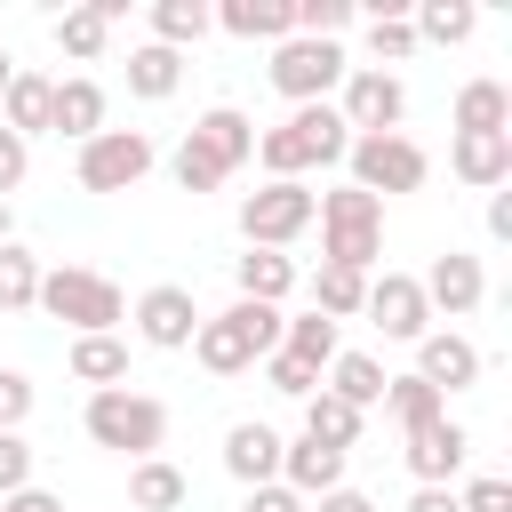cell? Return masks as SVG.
Masks as SVG:
<instances>
[{"instance_id": "cell-1", "label": "cell", "mask_w": 512, "mask_h": 512, "mask_svg": "<svg viewBox=\"0 0 512 512\" xmlns=\"http://www.w3.org/2000/svg\"><path fill=\"white\" fill-rule=\"evenodd\" d=\"M352 152V128L336 120V104H296L280 128L256 136V160L272 168V184H304V168H336Z\"/></svg>"}, {"instance_id": "cell-2", "label": "cell", "mask_w": 512, "mask_h": 512, "mask_svg": "<svg viewBox=\"0 0 512 512\" xmlns=\"http://www.w3.org/2000/svg\"><path fill=\"white\" fill-rule=\"evenodd\" d=\"M264 352H280V304H248V296H232L224 312H200L192 360H200L208 376H240V368H256Z\"/></svg>"}, {"instance_id": "cell-3", "label": "cell", "mask_w": 512, "mask_h": 512, "mask_svg": "<svg viewBox=\"0 0 512 512\" xmlns=\"http://www.w3.org/2000/svg\"><path fill=\"white\" fill-rule=\"evenodd\" d=\"M376 256H384V200H368L360 184L320 192V264H344L368 280Z\"/></svg>"}, {"instance_id": "cell-4", "label": "cell", "mask_w": 512, "mask_h": 512, "mask_svg": "<svg viewBox=\"0 0 512 512\" xmlns=\"http://www.w3.org/2000/svg\"><path fill=\"white\" fill-rule=\"evenodd\" d=\"M48 320H64L72 336H112L120 320H128V296H120V280H104V272H88V264H56V272H40V296H32Z\"/></svg>"}, {"instance_id": "cell-5", "label": "cell", "mask_w": 512, "mask_h": 512, "mask_svg": "<svg viewBox=\"0 0 512 512\" xmlns=\"http://www.w3.org/2000/svg\"><path fill=\"white\" fill-rule=\"evenodd\" d=\"M88 440L96 448H112V456H128V464H144V456H160V440H168V408L152 400V392H128V384H112V392H88Z\"/></svg>"}, {"instance_id": "cell-6", "label": "cell", "mask_w": 512, "mask_h": 512, "mask_svg": "<svg viewBox=\"0 0 512 512\" xmlns=\"http://www.w3.org/2000/svg\"><path fill=\"white\" fill-rule=\"evenodd\" d=\"M344 168H352V184H360L368 200L424 192V176H432V160H424V144H416V136H352Z\"/></svg>"}, {"instance_id": "cell-7", "label": "cell", "mask_w": 512, "mask_h": 512, "mask_svg": "<svg viewBox=\"0 0 512 512\" xmlns=\"http://www.w3.org/2000/svg\"><path fill=\"white\" fill-rule=\"evenodd\" d=\"M344 72H352V64H344L336 40H296V32H288V40L272 48V88H280L288 104H328V88H344Z\"/></svg>"}, {"instance_id": "cell-8", "label": "cell", "mask_w": 512, "mask_h": 512, "mask_svg": "<svg viewBox=\"0 0 512 512\" xmlns=\"http://www.w3.org/2000/svg\"><path fill=\"white\" fill-rule=\"evenodd\" d=\"M152 136L144 128H96L88 144H80V192H128V184H144L152 176Z\"/></svg>"}, {"instance_id": "cell-9", "label": "cell", "mask_w": 512, "mask_h": 512, "mask_svg": "<svg viewBox=\"0 0 512 512\" xmlns=\"http://www.w3.org/2000/svg\"><path fill=\"white\" fill-rule=\"evenodd\" d=\"M312 216H320V192H312V184H264V192L240 200L248 248H288L296 232H312Z\"/></svg>"}, {"instance_id": "cell-10", "label": "cell", "mask_w": 512, "mask_h": 512, "mask_svg": "<svg viewBox=\"0 0 512 512\" xmlns=\"http://www.w3.org/2000/svg\"><path fill=\"white\" fill-rule=\"evenodd\" d=\"M336 120H344L352 136H400V120H408V88H400L392 72H376V64H352V72H344V104H336Z\"/></svg>"}, {"instance_id": "cell-11", "label": "cell", "mask_w": 512, "mask_h": 512, "mask_svg": "<svg viewBox=\"0 0 512 512\" xmlns=\"http://www.w3.org/2000/svg\"><path fill=\"white\" fill-rule=\"evenodd\" d=\"M128 320H136V336H144L152 352H192V336H200V304H192V288H176V280L144 288Z\"/></svg>"}, {"instance_id": "cell-12", "label": "cell", "mask_w": 512, "mask_h": 512, "mask_svg": "<svg viewBox=\"0 0 512 512\" xmlns=\"http://www.w3.org/2000/svg\"><path fill=\"white\" fill-rule=\"evenodd\" d=\"M392 344H416L424 328H432V304H424V288H416V272H376L368 280V304H360Z\"/></svg>"}, {"instance_id": "cell-13", "label": "cell", "mask_w": 512, "mask_h": 512, "mask_svg": "<svg viewBox=\"0 0 512 512\" xmlns=\"http://www.w3.org/2000/svg\"><path fill=\"white\" fill-rule=\"evenodd\" d=\"M416 376L448 400V392H472L480 384V344L472 336H456V328H424L416 336Z\"/></svg>"}, {"instance_id": "cell-14", "label": "cell", "mask_w": 512, "mask_h": 512, "mask_svg": "<svg viewBox=\"0 0 512 512\" xmlns=\"http://www.w3.org/2000/svg\"><path fill=\"white\" fill-rule=\"evenodd\" d=\"M400 456H408V472H416V488H448V480L464 472V456H472V432H464L456 416H440V424H416Z\"/></svg>"}, {"instance_id": "cell-15", "label": "cell", "mask_w": 512, "mask_h": 512, "mask_svg": "<svg viewBox=\"0 0 512 512\" xmlns=\"http://www.w3.org/2000/svg\"><path fill=\"white\" fill-rule=\"evenodd\" d=\"M416 288H424V304H432V312L464 320V312H480V296H488V272H480V256L448 248V256H432V272H424Z\"/></svg>"}, {"instance_id": "cell-16", "label": "cell", "mask_w": 512, "mask_h": 512, "mask_svg": "<svg viewBox=\"0 0 512 512\" xmlns=\"http://www.w3.org/2000/svg\"><path fill=\"white\" fill-rule=\"evenodd\" d=\"M280 488H296L304 504H320L328 488H344V448H328V440H312V432L280 440Z\"/></svg>"}, {"instance_id": "cell-17", "label": "cell", "mask_w": 512, "mask_h": 512, "mask_svg": "<svg viewBox=\"0 0 512 512\" xmlns=\"http://www.w3.org/2000/svg\"><path fill=\"white\" fill-rule=\"evenodd\" d=\"M96 128H104V88H96L88 72L56 80V96H48V136H72V144H88Z\"/></svg>"}, {"instance_id": "cell-18", "label": "cell", "mask_w": 512, "mask_h": 512, "mask_svg": "<svg viewBox=\"0 0 512 512\" xmlns=\"http://www.w3.org/2000/svg\"><path fill=\"white\" fill-rule=\"evenodd\" d=\"M192 144H200V152L232 176V168L256 152V128H248V112H240V104H208V112L192 120Z\"/></svg>"}, {"instance_id": "cell-19", "label": "cell", "mask_w": 512, "mask_h": 512, "mask_svg": "<svg viewBox=\"0 0 512 512\" xmlns=\"http://www.w3.org/2000/svg\"><path fill=\"white\" fill-rule=\"evenodd\" d=\"M224 472H232L240 488L280 480V432H272V424H232V432H224Z\"/></svg>"}, {"instance_id": "cell-20", "label": "cell", "mask_w": 512, "mask_h": 512, "mask_svg": "<svg viewBox=\"0 0 512 512\" xmlns=\"http://www.w3.org/2000/svg\"><path fill=\"white\" fill-rule=\"evenodd\" d=\"M448 168H456L472 192H504V184H512V136H456V144H448Z\"/></svg>"}, {"instance_id": "cell-21", "label": "cell", "mask_w": 512, "mask_h": 512, "mask_svg": "<svg viewBox=\"0 0 512 512\" xmlns=\"http://www.w3.org/2000/svg\"><path fill=\"white\" fill-rule=\"evenodd\" d=\"M48 96H56V80H48V72H16V80L0 88V128L32 144V136L48 128Z\"/></svg>"}, {"instance_id": "cell-22", "label": "cell", "mask_w": 512, "mask_h": 512, "mask_svg": "<svg viewBox=\"0 0 512 512\" xmlns=\"http://www.w3.org/2000/svg\"><path fill=\"white\" fill-rule=\"evenodd\" d=\"M456 136H512V88H504V80H464V96H456Z\"/></svg>"}, {"instance_id": "cell-23", "label": "cell", "mask_w": 512, "mask_h": 512, "mask_svg": "<svg viewBox=\"0 0 512 512\" xmlns=\"http://www.w3.org/2000/svg\"><path fill=\"white\" fill-rule=\"evenodd\" d=\"M384 384H392V376H384V360H368V352H336V360H328V376H320V392H336V400H344V408H360V416L384 400Z\"/></svg>"}, {"instance_id": "cell-24", "label": "cell", "mask_w": 512, "mask_h": 512, "mask_svg": "<svg viewBox=\"0 0 512 512\" xmlns=\"http://www.w3.org/2000/svg\"><path fill=\"white\" fill-rule=\"evenodd\" d=\"M208 16H216L232 40H272V48L296 32V24H288V0H224V8H208Z\"/></svg>"}, {"instance_id": "cell-25", "label": "cell", "mask_w": 512, "mask_h": 512, "mask_svg": "<svg viewBox=\"0 0 512 512\" xmlns=\"http://www.w3.org/2000/svg\"><path fill=\"white\" fill-rule=\"evenodd\" d=\"M176 80H184V56H176V48H160V40L128 48V96L160 104V96H176Z\"/></svg>"}, {"instance_id": "cell-26", "label": "cell", "mask_w": 512, "mask_h": 512, "mask_svg": "<svg viewBox=\"0 0 512 512\" xmlns=\"http://www.w3.org/2000/svg\"><path fill=\"white\" fill-rule=\"evenodd\" d=\"M184 496H192V480H184L168 456H144V464L128 472V504H136V512H176Z\"/></svg>"}, {"instance_id": "cell-27", "label": "cell", "mask_w": 512, "mask_h": 512, "mask_svg": "<svg viewBox=\"0 0 512 512\" xmlns=\"http://www.w3.org/2000/svg\"><path fill=\"white\" fill-rule=\"evenodd\" d=\"M280 352H288V360H304L312 376H328V360H336L344 344H336V320L304 312V320H280Z\"/></svg>"}, {"instance_id": "cell-28", "label": "cell", "mask_w": 512, "mask_h": 512, "mask_svg": "<svg viewBox=\"0 0 512 512\" xmlns=\"http://www.w3.org/2000/svg\"><path fill=\"white\" fill-rule=\"evenodd\" d=\"M72 376L96 384V392L128 384V344H120V336H72Z\"/></svg>"}, {"instance_id": "cell-29", "label": "cell", "mask_w": 512, "mask_h": 512, "mask_svg": "<svg viewBox=\"0 0 512 512\" xmlns=\"http://www.w3.org/2000/svg\"><path fill=\"white\" fill-rule=\"evenodd\" d=\"M288 288H296V264H288L280 248H248V256H240V296H248V304H280Z\"/></svg>"}, {"instance_id": "cell-30", "label": "cell", "mask_w": 512, "mask_h": 512, "mask_svg": "<svg viewBox=\"0 0 512 512\" xmlns=\"http://www.w3.org/2000/svg\"><path fill=\"white\" fill-rule=\"evenodd\" d=\"M384 416H392L400 432H416V424H440V416H448V400H440L424 376H392V384H384Z\"/></svg>"}, {"instance_id": "cell-31", "label": "cell", "mask_w": 512, "mask_h": 512, "mask_svg": "<svg viewBox=\"0 0 512 512\" xmlns=\"http://www.w3.org/2000/svg\"><path fill=\"white\" fill-rule=\"evenodd\" d=\"M304 432H312V440H328V448H344V456H352V440H360V432H368V416H360V408H344V400H336V392H312V400H304Z\"/></svg>"}, {"instance_id": "cell-32", "label": "cell", "mask_w": 512, "mask_h": 512, "mask_svg": "<svg viewBox=\"0 0 512 512\" xmlns=\"http://www.w3.org/2000/svg\"><path fill=\"white\" fill-rule=\"evenodd\" d=\"M208 24H216V16H208V0H152V40H160V48H176V56H184Z\"/></svg>"}, {"instance_id": "cell-33", "label": "cell", "mask_w": 512, "mask_h": 512, "mask_svg": "<svg viewBox=\"0 0 512 512\" xmlns=\"http://www.w3.org/2000/svg\"><path fill=\"white\" fill-rule=\"evenodd\" d=\"M408 24H416V40H440V48H456V40H472V32H480V8H472V0H424Z\"/></svg>"}, {"instance_id": "cell-34", "label": "cell", "mask_w": 512, "mask_h": 512, "mask_svg": "<svg viewBox=\"0 0 512 512\" xmlns=\"http://www.w3.org/2000/svg\"><path fill=\"white\" fill-rule=\"evenodd\" d=\"M360 304H368V280L360 272H344V264H320L312 272V312L320 320H352Z\"/></svg>"}, {"instance_id": "cell-35", "label": "cell", "mask_w": 512, "mask_h": 512, "mask_svg": "<svg viewBox=\"0 0 512 512\" xmlns=\"http://www.w3.org/2000/svg\"><path fill=\"white\" fill-rule=\"evenodd\" d=\"M104 40H112V16H104V8H64V16H56V48H64V56L88 64V56H104Z\"/></svg>"}, {"instance_id": "cell-36", "label": "cell", "mask_w": 512, "mask_h": 512, "mask_svg": "<svg viewBox=\"0 0 512 512\" xmlns=\"http://www.w3.org/2000/svg\"><path fill=\"white\" fill-rule=\"evenodd\" d=\"M32 296H40V256L32 248H0V312H32Z\"/></svg>"}, {"instance_id": "cell-37", "label": "cell", "mask_w": 512, "mask_h": 512, "mask_svg": "<svg viewBox=\"0 0 512 512\" xmlns=\"http://www.w3.org/2000/svg\"><path fill=\"white\" fill-rule=\"evenodd\" d=\"M368 48H376V72H384V64L416 56V24H408L400 8H384V16H368Z\"/></svg>"}, {"instance_id": "cell-38", "label": "cell", "mask_w": 512, "mask_h": 512, "mask_svg": "<svg viewBox=\"0 0 512 512\" xmlns=\"http://www.w3.org/2000/svg\"><path fill=\"white\" fill-rule=\"evenodd\" d=\"M168 176H176L184 192H216V184H224V168H216V160H208V152H200L192 136H184V144L168 152Z\"/></svg>"}, {"instance_id": "cell-39", "label": "cell", "mask_w": 512, "mask_h": 512, "mask_svg": "<svg viewBox=\"0 0 512 512\" xmlns=\"http://www.w3.org/2000/svg\"><path fill=\"white\" fill-rule=\"evenodd\" d=\"M264 376H272V392H288V400H312V392H320V376H312L304 360H288V352H264Z\"/></svg>"}, {"instance_id": "cell-40", "label": "cell", "mask_w": 512, "mask_h": 512, "mask_svg": "<svg viewBox=\"0 0 512 512\" xmlns=\"http://www.w3.org/2000/svg\"><path fill=\"white\" fill-rule=\"evenodd\" d=\"M32 416V376L24 368H0V432H16Z\"/></svg>"}, {"instance_id": "cell-41", "label": "cell", "mask_w": 512, "mask_h": 512, "mask_svg": "<svg viewBox=\"0 0 512 512\" xmlns=\"http://www.w3.org/2000/svg\"><path fill=\"white\" fill-rule=\"evenodd\" d=\"M16 488H32V448H24V432H0V496H16Z\"/></svg>"}, {"instance_id": "cell-42", "label": "cell", "mask_w": 512, "mask_h": 512, "mask_svg": "<svg viewBox=\"0 0 512 512\" xmlns=\"http://www.w3.org/2000/svg\"><path fill=\"white\" fill-rule=\"evenodd\" d=\"M456 512H512V480H472L456 496Z\"/></svg>"}, {"instance_id": "cell-43", "label": "cell", "mask_w": 512, "mask_h": 512, "mask_svg": "<svg viewBox=\"0 0 512 512\" xmlns=\"http://www.w3.org/2000/svg\"><path fill=\"white\" fill-rule=\"evenodd\" d=\"M24 168H32V144H24V136H8V128H0V200H8V192H16V184H24Z\"/></svg>"}, {"instance_id": "cell-44", "label": "cell", "mask_w": 512, "mask_h": 512, "mask_svg": "<svg viewBox=\"0 0 512 512\" xmlns=\"http://www.w3.org/2000/svg\"><path fill=\"white\" fill-rule=\"evenodd\" d=\"M240 512H312V504H304L296 488H280V480H264V488H248V504H240Z\"/></svg>"}, {"instance_id": "cell-45", "label": "cell", "mask_w": 512, "mask_h": 512, "mask_svg": "<svg viewBox=\"0 0 512 512\" xmlns=\"http://www.w3.org/2000/svg\"><path fill=\"white\" fill-rule=\"evenodd\" d=\"M0 512H64V496H48V488H16V496H0Z\"/></svg>"}, {"instance_id": "cell-46", "label": "cell", "mask_w": 512, "mask_h": 512, "mask_svg": "<svg viewBox=\"0 0 512 512\" xmlns=\"http://www.w3.org/2000/svg\"><path fill=\"white\" fill-rule=\"evenodd\" d=\"M312 512H376V504H368V496H360V488H328V496H320V504H312Z\"/></svg>"}, {"instance_id": "cell-47", "label": "cell", "mask_w": 512, "mask_h": 512, "mask_svg": "<svg viewBox=\"0 0 512 512\" xmlns=\"http://www.w3.org/2000/svg\"><path fill=\"white\" fill-rule=\"evenodd\" d=\"M488 232L512 240V192H488Z\"/></svg>"}, {"instance_id": "cell-48", "label": "cell", "mask_w": 512, "mask_h": 512, "mask_svg": "<svg viewBox=\"0 0 512 512\" xmlns=\"http://www.w3.org/2000/svg\"><path fill=\"white\" fill-rule=\"evenodd\" d=\"M408 512H456V496H448V488H416V496H408Z\"/></svg>"}, {"instance_id": "cell-49", "label": "cell", "mask_w": 512, "mask_h": 512, "mask_svg": "<svg viewBox=\"0 0 512 512\" xmlns=\"http://www.w3.org/2000/svg\"><path fill=\"white\" fill-rule=\"evenodd\" d=\"M8 80H16V56H8V48H0V88H8Z\"/></svg>"}, {"instance_id": "cell-50", "label": "cell", "mask_w": 512, "mask_h": 512, "mask_svg": "<svg viewBox=\"0 0 512 512\" xmlns=\"http://www.w3.org/2000/svg\"><path fill=\"white\" fill-rule=\"evenodd\" d=\"M8 240H16V232H8V200H0V248H8Z\"/></svg>"}]
</instances>
